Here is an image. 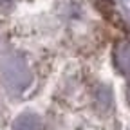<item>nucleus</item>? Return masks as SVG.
<instances>
[{
    "label": "nucleus",
    "mask_w": 130,
    "mask_h": 130,
    "mask_svg": "<svg viewBox=\"0 0 130 130\" xmlns=\"http://www.w3.org/2000/svg\"><path fill=\"white\" fill-rule=\"evenodd\" d=\"M126 100H128V103H130V85L126 87Z\"/></svg>",
    "instance_id": "obj_3"
},
{
    "label": "nucleus",
    "mask_w": 130,
    "mask_h": 130,
    "mask_svg": "<svg viewBox=\"0 0 130 130\" xmlns=\"http://www.w3.org/2000/svg\"><path fill=\"white\" fill-rule=\"evenodd\" d=\"M13 130H42V121L35 114H24L14 121Z\"/></svg>",
    "instance_id": "obj_2"
},
{
    "label": "nucleus",
    "mask_w": 130,
    "mask_h": 130,
    "mask_svg": "<svg viewBox=\"0 0 130 130\" xmlns=\"http://www.w3.org/2000/svg\"><path fill=\"white\" fill-rule=\"evenodd\" d=\"M114 61H116L118 69L130 76V45L126 42H119L114 49Z\"/></svg>",
    "instance_id": "obj_1"
}]
</instances>
